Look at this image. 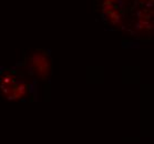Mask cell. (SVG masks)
<instances>
[{
    "label": "cell",
    "instance_id": "cell-3",
    "mask_svg": "<svg viewBox=\"0 0 154 144\" xmlns=\"http://www.w3.org/2000/svg\"><path fill=\"white\" fill-rule=\"evenodd\" d=\"M14 74L11 72H5L4 74L0 75V84L5 85H12L14 83Z\"/></svg>",
    "mask_w": 154,
    "mask_h": 144
},
{
    "label": "cell",
    "instance_id": "cell-2",
    "mask_svg": "<svg viewBox=\"0 0 154 144\" xmlns=\"http://www.w3.org/2000/svg\"><path fill=\"white\" fill-rule=\"evenodd\" d=\"M28 85L25 82H14L12 85V93H11V100H19L23 99L28 94Z\"/></svg>",
    "mask_w": 154,
    "mask_h": 144
},
{
    "label": "cell",
    "instance_id": "cell-1",
    "mask_svg": "<svg viewBox=\"0 0 154 144\" xmlns=\"http://www.w3.org/2000/svg\"><path fill=\"white\" fill-rule=\"evenodd\" d=\"M30 63L32 66V69L35 70V74L41 79H46L50 74L51 70V63L50 59L47 54L42 52H37L31 57Z\"/></svg>",
    "mask_w": 154,
    "mask_h": 144
}]
</instances>
